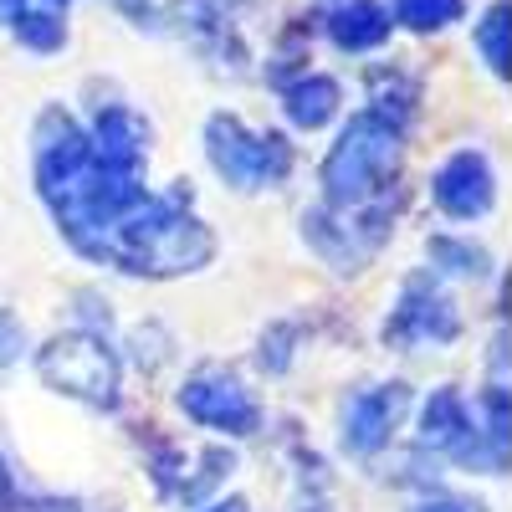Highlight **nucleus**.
<instances>
[{
    "instance_id": "obj_1",
    "label": "nucleus",
    "mask_w": 512,
    "mask_h": 512,
    "mask_svg": "<svg viewBox=\"0 0 512 512\" xmlns=\"http://www.w3.org/2000/svg\"><path fill=\"white\" fill-rule=\"evenodd\" d=\"M374 159H390V144H379L369 134V123L354 128V134L338 144L333 164H328V180H333V195H359L369 180H374Z\"/></svg>"
},
{
    "instance_id": "obj_2",
    "label": "nucleus",
    "mask_w": 512,
    "mask_h": 512,
    "mask_svg": "<svg viewBox=\"0 0 512 512\" xmlns=\"http://www.w3.org/2000/svg\"><path fill=\"white\" fill-rule=\"evenodd\" d=\"M41 369H47V379H57L62 390H88V374H98L103 384H113V364L103 349L93 344H52L47 354H41Z\"/></svg>"
},
{
    "instance_id": "obj_3",
    "label": "nucleus",
    "mask_w": 512,
    "mask_h": 512,
    "mask_svg": "<svg viewBox=\"0 0 512 512\" xmlns=\"http://www.w3.org/2000/svg\"><path fill=\"white\" fill-rule=\"evenodd\" d=\"M441 200H446V210H456V216H477V210L492 200V180H487V169H482V159H456L446 175H441Z\"/></svg>"
},
{
    "instance_id": "obj_4",
    "label": "nucleus",
    "mask_w": 512,
    "mask_h": 512,
    "mask_svg": "<svg viewBox=\"0 0 512 512\" xmlns=\"http://www.w3.org/2000/svg\"><path fill=\"white\" fill-rule=\"evenodd\" d=\"M185 405H190L200 420H210V425H251V405H246V395L236 390L231 379L195 384V390L185 395Z\"/></svg>"
},
{
    "instance_id": "obj_5",
    "label": "nucleus",
    "mask_w": 512,
    "mask_h": 512,
    "mask_svg": "<svg viewBox=\"0 0 512 512\" xmlns=\"http://www.w3.org/2000/svg\"><path fill=\"white\" fill-rule=\"evenodd\" d=\"M384 26H379V11L369 6V0H359V6H349L344 16L333 21V36L344 41V47H364V41H374Z\"/></svg>"
},
{
    "instance_id": "obj_6",
    "label": "nucleus",
    "mask_w": 512,
    "mask_h": 512,
    "mask_svg": "<svg viewBox=\"0 0 512 512\" xmlns=\"http://www.w3.org/2000/svg\"><path fill=\"white\" fill-rule=\"evenodd\" d=\"M333 113V82H303L292 93V118L297 123H323Z\"/></svg>"
},
{
    "instance_id": "obj_7",
    "label": "nucleus",
    "mask_w": 512,
    "mask_h": 512,
    "mask_svg": "<svg viewBox=\"0 0 512 512\" xmlns=\"http://www.w3.org/2000/svg\"><path fill=\"white\" fill-rule=\"evenodd\" d=\"M456 6L461 0H400V16L410 26H441V21L456 16Z\"/></svg>"
},
{
    "instance_id": "obj_8",
    "label": "nucleus",
    "mask_w": 512,
    "mask_h": 512,
    "mask_svg": "<svg viewBox=\"0 0 512 512\" xmlns=\"http://www.w3.org/2000/svg\"><path fill=\"white\" fill-rule=\"evenodd\" d=\"M21 41H31V47H57L62 41L57 16H21Z\"/></svg>"
},
{
    "instance_id": "obj_9",
    "label": "nucleus",
    "mask_w": 512,
    "mask_h": 512,
    "mask_svg": "<svg viewBox=\"0 0 512 512\" xmlns=\"http://www.w3.org/2000/svg\"><path fill=\"white\" fill-rule=\"evenodd\" d=\"M0 16H21V0H0Z\"/></svg>"
},
{
    "instance_id": "obj_10",
    "label": "nucleus",
    "mask_w": 512,
    "mask_h": 512,
    "mask_svg": "<svg viewBox=\"0 0 512 512\" xmlns=\"http://www.w3.org/2000/svg\"><path fill=\"white\" fill-rule=\"evenodd\" d=\"M431 512H477V507H466V502H456V507H431Z\"/></svg>"
},
{
    "instance_id": "obj_11",
    "label": "nucleus",
    "mask_w": 512,
    "mask_h": 512,
    "mask_svg": "<svg viewBox=\"0 0 512 512\" xmlns=\"http://www.w3.org/2000/svg\"><path fill=\"white\" fill-rule=\"evenodd\" d=\"M221 512H241V507H221Z\"/></svg>"
}]
</instances>
